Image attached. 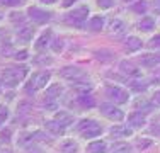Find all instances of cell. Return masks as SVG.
<instances>
[{"label":"cell","mask_w":160,"mask_h":153,"mask_svg":"<svg viewBox=\"0 0 160 153\" xmlns=\"http://www.w3.org/2000/svg\"><path fill=\"white\" fill-rule=\"evenodd\" d=\"M26 75H28L26 67H7L2 72V82L7 87H16L26 78Z\"/></svg>","instance_id":"obj_1"},{"label":"cell","mask_w":160,"mask_h":153,"mask_svg":"<svg viewBox=\"0 0 160 153\" xmlns=\"http://www.w3.org/2000/svg\"><path fill=\"white\" fill-rule=\"evenodd\" d=\"M77 131H78V135L82 136V138H97V136H101L102 135V126L99 124V122L96 119H82L77 124Z\"/></svg>","instance_id":"obj_2"},{"label":"cell","mask_w":160,"mask_h":153,"mask_svg":"<svg viewBox=\"0 0 160 153\" xmlns=\"http://www.w3.org/2000/svg\"><path fill=\"white\" fill-rule=\"evenodd\" d=\"M49 78H51V73H49L48 70L32 73V76L29 78L28 87H26V92H28V94H31V92H36V90L44 89V87H46V83L49 82Z\"/></svg>","instance_id":"obj_3"},{"label":"cell","mask_w":160,"mask_h":153,"mask_svg":"<svg viewBox=\"0 0 160 153\" xmlns=\"http://www.w3.org/2000/svg\"><path fill=\"white\" fill-rule=\"evenodd\" d=\"M87 15H89V9L85 5L77 7V9H73L72 12L67 14V22L72 26H77V27H82L83 22L87 21Z\"/></svg>","instance_id":"obj_4"},{"label":"cell","mask_w":160,"mask_h":153,"mask_svg":"<svg viewBox=\"0 0 160 153\" xmlns=\"http://www.w3.org/2000/svg\"><path fill=\"white\" fill-rule=\"evenodd\" d=\"M106 95H108L112 102H116V104H126L128 99H129L128 90H124L123 87H118V85H108L106 87Z\"/></svg>","instance_id":"obj_5"},{"label":"cell","mask_w":160,"mask_h":153,"mask_svg":"<svg viewBox=\"0 0 160 153\" xmlns=\"http://www.w3.org/2000/svg\"><path fill=\"white\" fill-rule=\"evenodd\" d=\"M99 111H101L102 116L108 117V119H111V121L119 122V121L124 119V112L119 109V107H116L114 104H101Z\"/></svg>","instance_id":"obj_6"},{"label":"cell","mask_w":160,"mask_h":153,"mask_svg":"<svg viewBox=\"0 0 160 153\" xmlns=\"http://www.w3.org/2000/svg\"><path fill=\"white\" fill-rule=\"evenodd\" d=\"M28 15L32 22H36V24H44V22H48L49 19H51V14L46 12V10H43V9H38V7H29Z\"/></svg>","instance_id":"obj_7"},{"label":"cell","mask_w":160,"mask_h":153,"mask_svg":"<svg viewBox=\"0 0 160 153\" xmlns=\"http://www.w3.org/2000/svg\"><path fill=\"white\" fill-rule=\"evenodd\" d=\"M60 75H62V78L67 80H80L83 76V72L78 67H65L60 70Z\"/></svg>","instance_id":"obj_8"},{"label":"cell","mask_w":160,"mask_h":153,"mask_svg":"<svg viewBox=\"0 0 160 153\" xmlns=\"http://www.w3.org/2000/svg\"><path fill=\"white\" fill-rule=\"evenodd\" d=\"M51 36H53L51 29H46L39 37H38L36 44H34V49H36V51H43V49H46V46H51Z\"/></svg>","instance_id":"obj_9"},{"label":"cell","mask_w":160,"mask_h":153,"mask_svg":"<svg viewBox=\"0 0 160 153\" xmlns=\"http://www.w3.org/2000/svg\"><path fill=\"white\" fill-rule=\"evenodd\" d=\"M128 122H129V126H133V128H143V126L147 124V117H145L143 112L135 111V112H131L128 116Z\"/></svg>","instance_id":"obj_10"},{"label":"cell","mask_w":160,"mask_h":153,"mask_svg":"<svg viewBox=\"0 0 160 153\" xmlns=\"http://www.w3.org/2000/svg\"><path fill=\"white\" fill-rule=\"evenodd\" d=\"M140 61H142L143 67L147 68H155L160 65V55H152V53H147V55L140 56Z\"/></svg>","instance_id":"obj_11"},{"label":"cell","mask_w":160,"mask_h":153,"mask_svg":"<svg viewBox=\"0 0 160 153\" xmlns=\"http://www.w3.org/2000/svg\"><path fill=\"white\" fill-rule=\"evenodd\" d=\"M44 128L48 129L51 135H56V136H60V135H65V126L62 124V122H58L56 119H51V121H46L44 122Z\"/></svg>","instance_id":"obj_12"},{"label":"cell","mask_w":160,"mask_h":153,"mask_svg":"<svg viewBox=\"0 0 160 153\" xmlns=\"http://www.w3.org/2000/svg\"><path fill=\"white\" fill-rule=\"evenodd\" d=\"M87 153H108V145H106V141L96 140L87 145Z\"/></svg>","instance_id":"obj_13"},{"label":"cell","mask_w":160,"mask_h":153,"mask_svg":"<svg viewBox=\"0 0 160 153\" xmlns=\"http://www.w3.org/2000/svg\"><path fill=\"white\" fill-rule=\"evenodd\" d=\"M119 70L123 72V73L129 75V76H140V75H142V72H140L138 68H136L135 65L131 63V61H121Z\"/></svg>","instance_id":"obj_14"},{"label":"cell","mask_w":160,"mask_h":153,"mask_svg":"<svg viewBox=\"0 0 160 153\" xmlns=\"http://www.w3.org/2000/svg\"><path fill=\"white\" fill-rule=\"evenodd\" d=\"M131 135H133V131L128 128V126L118 124V126H114V128L111 129V136L112 138H128V136H131Z\"/></svg>","instance_id":"obj_15"},{"label":"cell","mask_w":160,"mask_h":153,"mask_svg":"<svg viewBox=\"0 0 160 153\" xmlns=\"http://www.w3.org/2000/svg\"><path fill=\"white\" fill-rule=\"evenodd\" d=\"M142 46H143L142 39H138L136 36H129L128 39H126V43H124V48H126L129 53H135V51H138V49L142 48Z\"/></svg>","instance_id":"obj_16"},{"label":"cell","mask_w":160,"mask_h":153,"mask_svg":"<svg viewBox=\"0 0 160 153\" xmlns=\"http://www.w3.org/2000/svg\"><path fill=\"white\" fill-rule=\"evenodd\" d=\"M104 27V17L102 15H94V17H90L89 21V29L94 31V32H97V31H101Z\"/></svg>","instance_id":"obj_17"},{"label":"cell","mask_w":160,"mask_h":153,"mask_svg":"<svg viewBox=\"0 0 160 153\" xmlns=\"http://www.w3.org/2000/svg\"><path fill=\"white\" fill-rule=\"evenodd\" d=\"M55 119L58 121V122H62L65 128H67V126H70L72 122H73V116H72V114H68L67 111H60V112L55 114Z\"/></svg>","instance_id":"obj_18"},{"label":"cell","mask_w":160,"mask_h":153,"mask_svg":"<svg viewBox=\"0 0 160 153\" xmlns=\"http://www.w3.org/2000/svg\"><path fill=\"white\" fill-rule=\"evenodd\" d=\"M63 92V87L60 85V83H51V85L46 89V99H56V97H60V94Z\"/></svg>","instance_id":"obj_19"},{"label":"cell","mask_w":160,"mask_h":153,"mask_svg":"<svg viewBox=\"0 0 160 153\" xmlns=\"http://www.w3.org/2000/svg\"><path fill=\"white\" fill-rule=\"evenodd\" d=\"M60 151L62 153H77L78 151V145L73 140H67L60 145Z\"/></svg>","instance_id":"obj_20"},{"label":"cell","mask_w":160,"mask_h":153,"mask_svg":"<svg viewBox=\"0 0 160 153\" xmlns=\"http://www.w3.org/2000/svg\"><path fill=\"white\" fill-rule=\"evenodd\" d=\"M32 32H34V31H32L31 27H28V26H22V27L17 31V39H19V41H24V43H28V41H31Z\"/></svg>","instance_id":"obj_21"},{"label":"cell","mask_w":160,"mask_h":153,"mask_svg":"<svg viewBox=\"0 0 160 153\" xmlns=\"http://www.w3.org/2000/svg\"><path fill=\"white\" fill-rule=\"evenodd\" d=\"M77 101H78V104L82 107H94V106H96L94 97H90V95H87V94H80L77 97Z\"/></svg>","instance_id":"obj_22"},{"label":"cell","mask_w":160,"mask_h":153,"mask_svg":"<svg viewBox=\"0 0 160 153\" xmlns=\"http://www.w3.org/2000/svg\"><path fill=\"white\" fill-rule=\"evenodd\" d=\"M135 109H136V111L142 109L143 112H150V111H152V104L147 101V99L140 97V99H136V101H135Z\"/></svg>","instance_id":"obj_23"},{"label":"cell","mask_w":160,"mask_h":153,"mask_svg":"<svg viewBox=\"0 0 160 153\" xmlns=\"http://www.w3.org/2000/svg\"><path fill=\"white\" fill-rule=\"evenodd\" d=\"M138 27L142 29V31H152V29L155 27V21L152 17H143L142 21H140Z\"/></svg>","instance_id":"obj_24"},{"label":"cell","mask_w":160,"mask_h":153,"mask_svg":"<svg viewBox=\"0 0 160 153\" xmlns=\"http://www.w3.org/2000/svg\"><path fill=\"white\" fill-rule=\"evenodd\" d=\"M131 10L136 12V14H145L148 10V3L145 2V0H138V2H135L131 5Z\"/></svg>","instance_id":"obj_25"},{"label":"cell","mask_w":160,"mask_h":153,"mask_svg":"<svg viewBox=\"0 0 160 153\" xmlns=\"http://www.w3.org/2000/svg\"><path fill=\"white\" fill-rule=\"evenodd\" d=\"M152 143H153V141H152L150 138H142V140H136L135 146L138 148L140 151H145V150H147L148 146H152Z\"/></svg>","instance_id":"obj_26"},{"label":"cell","mask_w":160,"mask_h":153,"mask_svg":"<svg viewBox=\"0 0 160 153\" xmlns=\"http://www.w3.org/2000/svg\"><path fill=\"white\" fill-rule=\"evenodd\" d=\"M129 145L128 143H114L112 145V153H129Z\"/></svg>","instance_id":"obj_27"},{"label":"cell","mask_w":160,"mask_h":153,"mask_svg":"<svg viewBox=\"0 0 160 153\" xmlns=\"http://www.w3.org/2000/svg\"><path fill=\"white\" fill-rule=\"evenodd\" d=\"M123 29H124V24L119 21V19H116V21L111 22V32H114V34H121V32H123Z\"/></svg>","instance_id":"obj_28"},{"label":"cell","mask_w":160,"mask_h":153,"mask_svg":"<svg viewBox=\"0 0 160 153\" xmlns=\"http://www.w3.org/2000/svg\"><path fill=\"white\" fill-rule=\"evenodd\" d=\"M131 89L136 90V92H143L145 89H147V83L140 82V80H135V82H131Z\"/></svg>","instance_id":"obj_29"},{"label":"cell","mask_w":160,"mask_h":153,"mask_svg":"<svg viewBox=\"0 0 160 153\" xmlns=\"http://www.w3.org/2000/svg\"><path fill=\"white\" fill-rule=\"evenodd\" d=\"M9 109H7L5 106H0V122H5L7 119H9Z\"/></svg>","instance_id":"obj_30"},{"label":"cell","mask_w":160,"mask_h":153,"mask_svg":"<svg viewBox=\"0 0 160 153\" xmlns=\"http://www.w3.org/2000/svg\"><path fill=\"white\" fill-rule=\"evenodd\" d=\"M51 48H53V51H55V53H60V51L63 49V41H62V39H56V41H53Z\"/></svg>","instance_id":"obj_31"},{"label":"cell","mask_w":160,"mask_h":153,"mask_svg":"<svg viewBox=\"0 0 160 153\" xmlns=\"http://www.w3.org/2000/svg\"><path fill=\"white\" fill-rule=\"evenodd\" d=\"M2 3L7 7H19L22 3V0H2Z\"/></svg>","instance_id":"obj_32"},{"label":"cell","mask_w":160,"mask_h":153,"mask_svg":"<svg viewBox=\"0 0 160 153\" xmlns=\"http://www.w3.org/2000/svg\"><path fill=\"white\" fill-rule=\"evenodd\" d=\"M97 3L101 7H104V9H109V7L114 5V0H97Z\"/></svg>","instance_id":"obj_33"},{"label":"cell","mask_w":160,"mask_h":153,"mask_svg":"<svg viewBox=\"0 0 160 153\" xmlns=\"http://www.w3.org/2000/svg\"><path fill=\"white\" fill-rule=\"evenodd\" d=\"M28 153H46L43 150V148H39V146H34V145H31V146L28 148Z\"/></svg>","instance_id":"obj_34"},{"label":"cell","mask_w":160,"mask_h":153,"mask_svg":"<svg viewBox=\"0 0 160 153\" xmlns=\"http://www.w3.org/2000/svg\"><path fill=\"white\" fill-rule=\"evenodd\" d=\"M14 58H16V60H26V58H28V51H26V49H22V51H17Z\"/></svg>","instance_id":"obj_35"},{"label":"cell","mask_w":160,"mask_h":153,"mask_svg":"<svg viewBox=\"0 0 160 153\" xmlns=\"http://www.w3.org/2000/svg\"><path fill=\"white\" fill-rule=\"evenodd\" d=\"M152 46H153V48H160V34L152 37Z\"/></svg>","instance_id":"obj_36"},{"label":"cell","mask_w":160,"mask_h":153,"mask_svg":"<svg viewBox=\"0 0 160 153\" xmlns=\"http://www.w3.org/2000/svg\"><path fill=\"white\" fill-rule=\"evenodd\" d=\"M9 136H10V129H5V131H2V136H0V138H2L3 141H9L10 140Z\"/></svg>","instance_id":"obj_37"},{"label":"cell","mask_w":160,"mask_h":153,"mask_svg":"<svg viewBox=\"0 0 160 153\" xmlns=\"http://www.w3.org/2000/svg\"><path fill=\"white\" fill-rule=\"evenodd\" d=\"M153 102H155L157 106H160V90H157V92L153 94Z\"/></svg>","instance_id":"obj_38"},{"label":"cell","mask_w":160,"mask_h":153,"mask_svg":"<svg viewBox=\"0 0 160 153\" xmlns=\"http://www.w3.org/2000/svg\"><path fill=\"white\" fill-rule=\"evenodd\" d=\"M75 3V0H63V7H72Z\"/></svg>","instance_id":"obj_39"},{"label":"cell","mask_w":160,"mask_h":153,"mask_svg":"<svg viewBox=\"0 0 160 153\" xmlns=\"http://www.w3.org/2000/svg\"><path fill=\"white\" fill-rule=\"evenodd\" d=\"M39 2H43V3H48V5H53V3H56V0H39Z\"/></svg>","instance_id":"obj_40"},{"label":"cell","mask_w":160,"mask_h":153,"mask_svg":"<svg viewBox=\"0 0 160 153\" xmlns=\"http://www.w3.org/2000/svg\"><path fill=\"white\" fill-rule=\"evenodd\" d=\"M0 153H14L10 148H0Z\"/></svg>","instance_id":"obj_41"},{"label":"cell","mask_w":160,"mask_h":153,"mask_svg":"<svg viewBox=\"0 0 160 153\" xmlns=\"http://www.w3.org/2000/svg\"><path fill=\"white\" fill-rule=\"evenodd\" d=\"M155 10L160 12V0H155Z\"/></svg>","instance_id":"obj_42"},{"label":"cell","mask_w":160,"mask_h":153,"mask_svg":"<svg viewBox=\"0 0 160 153\" xmlns=\"http://www.w3.org/2000/svg\"><path fill=\"white\" fill-rule=\"evenodd\" d=\"M2 17H3V15H2V12H0V21H2Z\"/></svg>","instance_id":"obj_43"},{"label":"cell","mask_w":160,"mask_h":153,"mask_svg":"<svg viewBox=\"0 0 160 153\" xmlns=\"http://www.w3.org/2000/svg\"><path fill=\"white\" fill-rule=\"evenodd\" d=\"M2 124H3V122H0V128H2Z\"/></svg>","instance_id":"obj_44"},{"label":"cell","mask_w":160,"mask_h":153,"mask_svg":"<svg viewBox=\"0 0 160 153\" xmlns=\"http://www.w3.org/2000/svg\"><path fill=\"white\" fill-rule=\"evenodd\" d=\"M126 2H131V0H126Z\"/></svg>","instance_id":"obj_45"}]
</instances>
